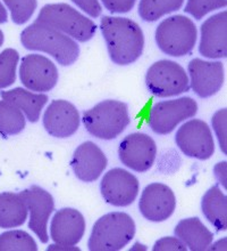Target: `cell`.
I'll return each mask as SVG.
<instances>
[{
    "label": "cell",
    "mask_w": 227,
    "mask_h": 251,
    "mask_svg": "<svg viewBox=\"0 0 227 251\" xmlns=\"http://www.w3.org/2000/svg\"><path fill=\"white\" fill-rule=\"evenodd\" d=\"M8 21V14H7V9L5 6L2 5L1 1H0V24L6 23Z\"/></svg>",
    "instance_id": "cell-35"
},
{
    "label": "cell",
    "mask_w": 227,
    "mask_h": 251,
    "mask_svg": "<svg viewBox=\"0 0 227 251\" xmlns=\"http://www.w3.org/2000/svg\"><path fill=\"white\" fill-rule=\"evenodd\" d=\"M145 85L149 92L160 99L181 95L190 90L187 73L179 63L162 60L146 71Z\"/></svg>",
    "instance_id": "cell-7"
},
{
    "label": "cell",
    "mask_w": 227,
    "mask_h": 251,
    "mask_svg": "<svg viewBox=\"0 0 227 251\" xmlns=\"http://www.w3.org/2000/svg\"><path fill=\"white\" fill-rule=\"evenodd\" d=\"M135 223L125 212H109L94 223L89 239L91 251H117L127 246L135 235Z\"/></svg>",
    "instance_id": "cell-4"
},
{
    "label": "cell",
    "mask_w": 227,
    "mask_h": 251,
    "mask_svg": "<svg viewBox=\"0 0 227 251\" xmlns=\"http://www.w3.org/2000/svg\"><path fill=\"white\" fill-rule=\"evenodd\" d=\"M100 30L107 44L110 60L117 65L138 61L144 48V36L134 21L120 16H103Z\"/></svg>",
    "instance_id": "cell-1"
},
{
    "label": "cell",
    "mask_w": 227,
    "mask_h": 251,
    "mask_svg": "<svg viewBox=\"0 0 227 251\" xmlns=\"http://www.w3.org/2000/svg\"><path fill=\"white\" fill-rule=\"evenodd\" d=\"M38 246L29 233L15 229L0 234V251H37Z\"/></svg>",
    "instance_id": "cell-26"
},
{
    "label": "cell",
    "mask_w": 227,
    "mask_h": 251,
    "mask_svg": "<svg viewBox=\"0 0 227 251\" xmlns=\"http://www.w3.org/2000/svg\"><path fill=\"white\" fill-rule=\"evenodd\" d=\"M0 97L22 111L26 119L32 124L39 121L41 111L48 102V96L45 94H34L20 87L6 90V92L2 90L0 92Z\"/></svg>",
    "instance_id": "cell-20"
},
{
    "label": "cell",
    "mask_w": 227,
    "mask_h": 251,
    "mask_svg": "<svg viewBox=\"0 0 227 251\" xmlns=\"http://www.w3.org/2000/svg\"><path fill=\"white\" fill-rule=\"evenodd\" d=\"M185 251L186 246L181 241L179 238H163L158 240L153 246V251Z\"/></svg>",
    "instance_id": "cell-32"
},
{
    "label": "cell",
    "mask_w": 227,
    "mask_h": 251,
    "mask_svg": "<svg viewBox=\"0 0 227 251\" xmlns=\"http://www.w3.org/2000/svg\"><path fill=\"white\" fill-rule=\"evenodd\" d=\"M198 113V104L191 97L164 100L153 105L150 111L149 125L158 135L170 134L177 125L193 118Z\"/></svg>",
    "instance_id": "cell-8"
},
{
    "label": "cell",
    "mask_w": 227,
    "mask_h": 251,
    "mask_svg": "<svg viewBox=\"0 0 227 251\" xmlns=\"http://www.w3.org/2000/svg\"><path fill=\"white\" fill-rule=\"evenodd\" d=\"M214 174L216 178L218 179L219 184H222L224 188H226V161L218 163V165L215 167Z\"/></svg>",
    "instance_id": "cell-34"
},
{
    "label": "cell",
    "mask_w": 227,
    "mask_h": 251,
    "mask_svg": "<svg viewBox=\"0 0 227 251\" xmlns=\"http://www.w3.org/2000/svg\"><path fill=\"white\" fill-rule=\"evenodd\" d=\"M30 211L29 228L34 232L42 243L49 241L48 222L55 210L52 195L40 186L33 185L21 192Z\"/></svg>",
    "instance_id": "cell-14"
},
{
    "label": "cell",
    "mask_w": 227,
    "mask_h": 251,
    "mask_svg": "<svg viewBox=\"0 0 227 251\" xmlns=\"http://www.w3.org/2000/svg\"><path fill=\"white\" fill-rule=\"evenodd\" d=\"M126 103L107 100L98 103L83 113L82 123L86 131L94 137L111 141L118 137L130 125Z\"/></svg>",
    "instance_id": "cell-3"
},
{
    "label": "cell",
    "mask_w": 227,
    "mask_h": 251,
    "mask_svg": "<svg viewBox=\"0 0 227 251\" xmlns=\"http://www.w3.org/2000/svg\"><path fill=\"white\" fill-rule=\"evenodd\" d=\"M175 194L172 188L162 183H152L143 190L139 201L141 215L150 222H164L174 214Z\"/></svg>",
    "instance_id": "cell-15"
},
{
    "label": "cell",
    "mask_w": 227,
    "mask_h": 251,
    "mask_svg": "<svg viewBox=\"0 0 227 251\" xmlns=\"http://www.w3.org/2000/svg\"><path fill=\"white\" fill-rule=\"evenodd\" d=\"M24 113L7 100H0V135L2 138L20 134L25 128Z\"/></svg>",
    "instance_id": "cell-24"
},
{
    "label": "cell",
    "mask_w": 227,
    "mask_h": 251,
    "mask_svg": "<svg viewBox=\"0 0 227 251\" xmlns=\"http://www.w3.org/2000/svg\"><path fill=\"white\" fill-rule=\"evenodd\" d=\"M221 247H223V248H224L225 250H226V239H224V240H221V241H218L217 243H215V246H212V248H208V249H210V250H217V249H221V250H223Z\"/></svg>",
    "instance_id": "cell-36"
},
{
    "label": "cell",
    "mask_w": 227,
    "mask_h": 251,
    "mask_svg": "<svg viewBox=\"0 0 227 251\" xmlns=\"http://www.w3.org/2000/svg\"><path fill=\"white\" fill-rule=\"evenodd\" d=\"M174 232L176 238L192 251L208 250L214 241V234L198 217L182 219Z\"/></svg>",
    "instance_id": "cell-21"
},
{
    "label": "cell",
    "mask_w": 227,
    "mask_h": 251,
    "mask_svg": "<svg viewBox=\"0 0 227 251\" xmlns=\"http://www.w3.org/2000/svg\"><path fill=\"white\" fill-rule=\"evenodd\" d=\"M205 217L217 231L227 229V198L217 185L206 192L201 201Z\"/></svg>",
    "instance_id": "cell-23"
},
{
    "label": "cell",
    "mask_w": 227,
    "mask_h": 251,
    "mask_svg": "<svg viewBox=\"0 0 227 251\" xmlns=\"http://www.w3.org/2000/svg\"><path fill=\"white\" fill-rule=\"evenodd\" d=\"M80 113L72 103L55 100L43 114V127L49 135L57 138H68L80 127Z\"/></svg>",
    "instance_id": "cell-16"
},
{
    "label": "cell",
    "mask_w": 227,
    "mask_h": 251,
    "mask_svg": "<svg viewBox=\"0 0 227 251\" xmlns=\"http://www.w3.org/2000/svg\"><path fill=\"white\" fill-rule=\"evenodd\" d=\"M100 191L107 203L114 207H127L138 197L139 180L127 170L114 168L104 174Z\"/></svg>",
    "instance_id": "cell-12"
},
{
    "label": "cell",
    "mask_w": 227,
    "mask_h": 251,
    "mask_svg": "<svg viewBox=\"0 0 227 251\" xmlns=\"http://www.w3.org/2000/svg\"><path fill=\"white\" fill-rule=\"evenodd\" d=\"M179 149L188 158L210 159L215 152L211 130L205 121L193 119L182 125L175 135Z\"/></svg>",
    "instance_id": "cell-9"
},
{
    "label": "cell",
    "mask_w": 227,
    "mask_h": 251,
    "mask_svg": "<svg viewBox=\"0 0 227 251\" xmlns=\"http://www.w3.org/2000/svg\"><path fill=\"white\" fill-rule=\"evenodd\" d=\"M2 1L9 9L13 22L19 25L26 23L32 17L38 7L37 0H2Z\"/></svg>",
    "instance_id": "cell-28"
},
{
    "label": "cell",
    "mask_w": 227,
    "mask_h": 251,
    "mask_svg": "<svg viewBox=\"0 0 227 251\" xmlns=\"http://www.w3.org/2000/svg\"><path fill=\"white\" fill-rule=\"evenodd\" d=\"M80 9L88 14L89 16L96 17L101 15L103 12V7H101L99 0H72Z\"/></svg>",
    "instance_id": "cell-33"
},
{
    "label": "cell",
    "mask_w": 227,
    "mask_h": 251,
    "mask_svg": "<svg viewBox=\"0 0 227 251\" xmlns=\"http://www.w3.org/2000/svg\"><path fill=\"white\" fill-rule=\"evenodd\" d=\"M2 44H3V33H2V31L0 30V47L2 46Z\"/></svg>",
    "instance_id": "cell-37"
},
{
    "label": "cell",
    "mask_w": 227,
    "mask_h": 251,
    "mask_svg": "<svg viewBox=\"0 0 227 251\" xmlns=\"http://www.w3.org/2000/svg\"><path fill=\"white\" fill-rule=\"evenodd\" d=\"M19 61V51L13 48H7L0 53V89H5L15 82Z\"/></svg>",
    "instance_id": "cell-27"
},
{
    "label": "cell",
    "mask_w": 227,
    "mask_h": 251,
    "mask_svg": "<svg viewBox=\"0 0 227 251\" xmlns=\"http://www.w3.org/2000/svg\"><path fill=\"white\" fill-rule=\"evenodd\" d=\"M199 53L211 58L227 57V12L215 14L202 23Z\"/></svg>",
    "instance_id": "cell-17"
},
{
    "label": "cell",
    "mask_w": 227,
    "mask_h": 251,
    "mask_svg": "<svg viewBox=\"0 0 227 251\" xmlns=\"http://www.w3.org/2000/svg\"><path fill=\"white\" fill-rule=\"evenodd\" d=\"M107 156L93 142H84L73 154L71 166L75 176L85 183L99 178L107 167Z\"/></svg>",
    "instance_id": "cell-19"
},
{
    "label": "cell",
    "mask_w": 227,
    "mask_h": 251,
    "mask_svg": "<svg viewBox=\"0 0 227 251\" xmlns=\"http://www.w3.org/2000/svg\"><path fill=\"white\" fill-rule=\"evenodd\" d=\"M197 39V26L193 21L184 15L167 17L156 29V43L159 50L173 57L190 54Z\"/></svg>",
    "instance_id": "cell-6"
},
{
    "label": "cell",
    "mask_w": 227,
    "mask_h": 251,
    "mask_svg": "<svg viewBox=\"0 0 227 251\" xmlns=\"http://www.w3.org/2000/svg\"><path fill=\"white\" fill-rule=\"evenodd\" d=\"M21 43L27 50L42 51L50 55L62 66L74 64L80 56L78 41L36 21L22 31Z\"/></svg>",
    "instance_id": "cell-2"
},
{
    "label": "cell",
    "mask_w": 227,
    "mask_h": 251,
    "mask_svg": "<svg viewBox=\"0 0 227 251\" xmlns=\"http://www.w3.org/2000/svg\"><path fill=\"white\" fill-rule=\"evenodd\" d=\"M190 88L200 99H208L217 94L224 85L225 73L222 62L193 58L188 63Z\"/></svg>",
    "instance_id": "cell-13"
},
{
    "label": "cell",
    "mask_w": 227,
    "mask_h": 251,
    "mask_svg": "<svg viewBox=\"0 0 227 251\" xmlns=\"http://www.w3.org/2000/svg\"><path fill=\"white\" fill-rule=\"evenodd\" d=\"M212 128L217 136L219 146L224 154L227 153V144H226V124H227V110L221 109L214 114L211 119Z\"/></svg>",
    "instance_id": "cell-30"
},
{
    "label": "cell",
    "mask_w": 227,
    "mask_h": 251,
    "mask_svg": "<svg viewBox=\"0 0 227 251\" xmlns=\"http://www.w3.org/2000/svg\"><path fill=\"white\" fill-rule=\"evenodd\" d=\"M20 79L31 92H50L58 81L57 66L43 55H26L21 62Z\"/></svg>",
    "instance_id": "cell-10"
},
{
    "label": "cell",
    "mask_w": 227,
    "mask_h": 251,
    "mask_svg": "<svg viewBox=\"0 0 227 251\" xmlns=\"http://www.w3.org/2000/svg\"><path fill=\"white\" fill-rule=\"evenodd\" d=\"M157 145L149 135L130 134L121 142L118 156L121 162L136 173H145L155 163Z\"/></svg>",
    "instance_id": "cell-11"
},
{
    "label": "cell",
    "mask_w": 227,
    "mask_h": 251,
    "mask_svg": "<svg viewBox=\"0 0 227 251\" xmlns=\"http://www.w3.org/2000/svg\"><path fill=\"white\" fill-rule=\"evenodd\" d=\"M27 219V205L22 193H0V227L15 228Z\"/></svg>",
    "instance_id": "cell-22"
},
{
    "label": "cell",
    "mask_w": 227,
    "mask_h": 251,
    "mask_svg": "<svg viewBox=\"0 0 227 251\" xmlns=\"http://www.w3.org/2000/svg\"><path fill=\"white\" fill-rule=\"evenodd\" d=\"M36 22L54 27L79 43L91 40L97 31V25L92 20L67 3H48L43 6Z\"/></svg>",
    "instance_id": "cell-5"
},
{
    "label": "cell",
    "mask_w": 227,
    "mask_h": 251,
    "mask_svg": "<svg viewBox=\"0 0 227 251\" xmlns=\"http://www.w3.org/2000/svg\"><path fill=\"white\" fill-rule=\"evenodd\" d=\"M85 232V221L79 210L62 208L56 212L50 224V236L56 245L73 247L81 241Z\"/></svg>",
    "instance_id": "cell-18"
},
{
    "label": "cell",
    "mask_w": 227,
    "mask_h": 251,
    "mask_svg": "<svg viewBox=\"0 0 227 251\" xmlns=\"http://www.w3.org/2000/svg\"><path fill=\"white\" fill-rule=\"evenodd\" d=\"M104 8L113 14H124L131 12L136 0H101Z\"/></svg>",
    "instance_id": "cell-31"
},
{
    "label": "cell",
    "mask_w": 227,
    "mask_h": 251,
    "mask_svg": "<svg viewBox=\"0 0 227 251\" xmlns=\"http://www.w3.org/2000/svg\"><path fill=\"white\" fill-rule=\"evenodd\" d=\"M226 6L227 0H187L184 12L190 14L195 20H201L207 14L225 8Z\"/></svg>",
    "instance_id": "cell-29"
},
{
    "label": "cell",
    "mask_w": 227,
    "mask_h": 251,
    "mask_svg": "<svg viewBox=\"0 0 227 251\" xmlns=\"http://www.w3.org/2000/svg\"><path fill=\"white\" fill-rule=\"evenodd\" d=\"M184 0H140L139 15L144 22H155L179 10Z\"/></svg>",
    "instance_id": "cell-25"
}]
</instances>
